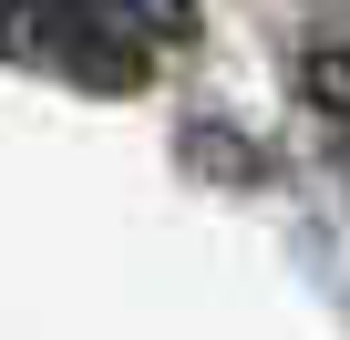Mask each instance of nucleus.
Returning a JSON list of instances; mask_svg holds the SVG:
<instances>
[{"mask_svg": "<svg viewBox=\"0 0 350 340\" xmlns=\"http://www.w3.org/2000/svg\"><path fill=\"white\" fill-rule=\"evenodd\" d=\"M144 42L113 0H0V52L42 62L83 93H144Z\"/></svg>", "mask_w": 350, "mask_h": 340, "instance_id": "1", "label": "nucleus"}, {"mask_svg": "<svg viewBox=\"0 0 350 340\" xmlns=\"http://www.w3.org/2000/svg\"><path fill=\"white\" fill-rule=\"evenodd\" d=\"M299 93H309V114H319V124H340V134H350V52H340V42H319V52L299 62Z\"/></svg>", "mask_w": 350, "mask_h": 340, "instance_id": "3", "label": "nucleus"}, {"mask_svg": "<svg viewBox=\"0 0 350 340\" xmlns=\"http://www.w3.org/2000/svg\"><path fill=\"white\" fill-rule=\"evenodd\" d=\"M113 11H124L134 31H154V42H165V31H186V21H196V0H113Z\"/></svg>", "mask_w": 350, "mask_h": 340, "instance_id": "4", "label": "nucleus"}, {"mask_svg": "<svg viewBox=\"0 0 350 340\" xmlns=\"http://www.w3.org/2000/svg\"><path fill=\"white\" fill-rule=\"evenodd\" d=\"M186 165L217 176V186H258V176H268V155H258L237 124H186Z\"/></svg>", "mask_w": 350, "mask_h": 340, "instance_id": "2", "label": "nucleus"}]
</instances>
